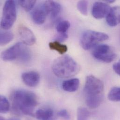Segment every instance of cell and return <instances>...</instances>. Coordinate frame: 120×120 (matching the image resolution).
Instances as JSON below:
<instances>
[{
	"mask_svg": "<svg viewBox=\"0 0 120 120\" xmlns=\"http://www.w3.org/2000/svg\"><path fill=\"white\" fill-rule=\"evenodd\" d=\"M10 101L13 112L18 115L33 116L34 109L38 103V97L34 93L23 89L14 91Z\"/></svg>",
	"mask_w": 120,
	"mask_h": 120,
	"instance_id": "6da1fadb",
	"label": "cell"
},
{
	"mask_svg": "<svg viewBox=\"0 0 120 120\" xmlns=\"http://www.w3.org/2000/svg\"><path fill=\"white\" fill-rule=\"evenodd\" d=\"M104 89V84L101 80L93 75L86 77L84 92L86 104L90 109H96L101 104Z\"/></svg>",
	"mask_w": 120,
	"mask_h": 120,
	"instance_id": "7a4b0ae2",
	"label": "cell"
},
{
	"mask_svg": "<svg viewBox=\"0 0 120 120\" xmlns=\"http://www.w3.org/2000/svg\"><path fill=\"white\" fill-rule=\"evenodd\" d=\"M52 70L57 77L68 78L76 75L80 71V67L70 56L64 55L58 58L53 62Z\"/></svg>",
	"mask_w": 120,
	"mask_h": 120,
	"instance_id": "3957f363",
	"label": "cell"
},
{
	"mask_svg": "<svg viewBox=\"0 0 120 120\" xmlns=\"http://www.w3.org/2000/svg\"><path fill=\"white\" fill-rule=\"evenodd\" d=\"M25 45L21 42L15 44L2 53L1 59L6 61L19 60L27 62L30 60L31 57V52Z\"/></svg>",
	"mask_w": 120,
	"mask_h": 120,
	"instance_id": "277c9868",
	"label": "cell"
},
{
	"mask_svg": "<svg viewBox=\"0 0 120 120\" xmlns=\"http://www.w3.org/2000/svg\"><path fill=\"white\" fill-rule=\"evenodd\" d=\"M109 38V36L105 33L94 30H87L82 34L80 42L81 46L84 50H88L98 43Z\"/></svg>",
	"mask_w": 120,
	"mask_h": 120,
	"instance_id": "5b68a950",
	"label": "cell"
},
{
	"mask_svg": "<svg viewBox=\"0 0 120 120\" xmlns=\"http://www.w3.org/2000/svg\"><path fill=\"white\" fill-rule=\"evenodd\" d=\"M16 18V9L14 0H7L4 5L0 25L5 30L11 28Z\"/></svg>",
	"mask_w": 120,
	"mask_h": 120,
	"instance_id": "8992f818",
	"label": "cell"
},
{
	"mask_svg": "<svg viewBox=\"0 0 120 120\" xmlns=\"http://www.w3.org/2000/svg\"><path fill=\"white\" fill-rule=\"evenodd\" d=\"M92 53L96 59L107 63L112 62L116 57V53L107 45H97L94 49Z\"/></svg>",
	"mask_w": 120,
	"mask_h": 120,
	"instance_id": "52a82bcc",
	"label": "cell"
},
{
	"mask_svg": "<svg viewBox=\"0 0 120 120\" xmlns=\"http://www.w3.org/2000/svg\"><path fill=\"white\" fill-rule=\"evenodd\" d=\"M108 4L102 2H95L92 7V14L96 19H99L104 18L108 15L112 9Z\"/></svg>",
	"mask_w": 120,
	"mask_h": 120,
	"instance_id": "ba28073f",
	"label": "cell"
},
{
	"mask_svg": "<svg viewBox=\"0 0 120 120\" xmlns=\"http://www.w3.org/2000/svg\"><path fill=\"white\" fill-rule=\"evenodd\" d=\"M20 38L22 43L27 45H32L36 42V38L33 32L27 27L20 25L18 29Z\"/></svg>",
	"mask_w": 120,
	"mask_h": 120,
	"instance_id": "9c48e42d",
	"label": "cell"
},
{
	"mask_svg": "<svg viewBox=\"0 0 120 120\" xmlns=\"http://www.w3.org/2000/svg\"><path fill=\"white\" fill-rule=\"evenodd\" d=\"M48 14L44 3L37 6L31 13V18L33 21L37 24L44 23Z\"/></svg>",
	"mask_w": 120,
	"mask_h": 120,
	"instance_id": "30bf717a",
	"label": "cell"
},
{
	"mask_svg": "<svg viewBox=\"0 0 120 120\" xmlns=\"http://www.w3.org/2000/svg\"><path fill=\"white\" fill-rule=\"evenodd\" d=\"M40 75L35 71H30L24 72L22 75V79L23 83L30 87H35L40 81Z\"/></svg>",
	"mask_w": 120,
	"mask_h": 120,
	"instance_id": "8fae6325",
	"label": "cell"
},
{
	"mask_svg": "<svg viewBox=\"0 0 120 120\" xmlns=\"http://www.w3.org/2000/svg\"><path fill=\"white\" fill-rule=\"evenodd\" d=\"M48 15H50L52 19L56 18L60 15L61 6L60 3L52 0H47L44 3Z\"/></svg>",
	"mask_w": 120,
	"mask_h": 120,
	"instance_id": "7c38bea8",
	"label": "cell"
},
{
	"mask_svg": "<svg viewBox=\"0 0 120 120\" xmlns=\"http://www.w3.org/2000/svg\"><path fill=\"white\" fill-rule=\"evenodd\" d=\"M79 80L77 78L71 79L63 82L62 87L63 89L68 92L76 91L79 86Z\"/></svg>",
	"mask_w": 120,
	"mask_h": 120,
	"instance_id": "4fadbf2b",
	"label": "cell"
},
{
	"mask_svg": "<svg viewBox=\"0 0 120 120\" xmlns=\"http://www.w3.org/2000/svg\"><path fill=\"white\" fill-rule=\"evenodd\" d=\"M35 116L39 120H54V112L50 108L39 109L36 112Z\"/></svg>",
	"mask_w": 120,
	"mask_h": 120,
	"instance_id": "5bb4252c",
	"label": "cell"
},
{
	"mask_svg": "<svg viewBox=\"0 0 120 120\" xmlns=\"http://www.w3.org/2000/svg\"><path fill=\"white\" fill-rule=\"evenodd\" d=\"M14 38L13 33L8 30H1L0 33V44L4 45L10 42Z\"/></svg>",
	"mask_w": 120,
	"mask_h": 120,
	"instance_id": "9a60e30c",
	"label": "cell"
},
{
	"mask_svg": "<svg viewBox=\"0 0 120 120\" xmlns=\"http://www.w3.org/2000/svg\"><path fill=\"white\" fill-rule=\"evenodd\" d=\"M49 46L51 50L58 52L60 54H64L68 50L67 46L66 45L61 44L60 42L57 41L50 43Z\"/></svg>",
	"mask_w": 120,
	"mask_h": 120,
	"instance_id": "2e32d148",
	"label": "cell"
},
{
	"mask_svg": "<svg viewBox=\"0 0 120 120\" xmlns=\"http://www.w3.org/2000/svg\"><path fill=\"white\" fill-rule=\"evenodd\" d=\"M116 8H112L106 16V21L108 24L111 27L116 26L119 22L118 18H117L116 15Z\"/></svg>",
	"mask_w": 120,
	"mask_h": 120,
	"instance_id": "e0dca14e",
	"label": "cell"
},
{
	"mask_svg": "<svg viewBox=\"0 0 120 120\" xmlns=\"http://www.w3.org/2000/svg\"><path fill=\"white\" fill-rule=\"evenodd\" d=\"M108 99L112 101H120V87H112L108 94Z\"/></svg>",
	"mask_w": 120,
	"mask_h": 120,
	"instance_id": "ac0fdd59",
	"label": "cell"
},
{
	"mask_svg": "<svg viewBox=\"0 0 120 120\" xmlns=\"http://www.w3.org/2000/svg\"><path fill=\"white\" fill-rule=\"evenodd\" d=\"M90 116L89 110L84 107H79L77 109V120H88Z\"/></svg>",
	"mask_w": 120,
	"mask_h": 120,
	"instance_id": "d6986e66",
	"label": "cell"
},
{
	"mask_svg": "<svg viewBox=\"0 0 120 120\" xmlns=\"http://www.w3.org/2000/svg\"><path fill=\"white\" fill-rule=\"evenodd\" d=\"M10 104L6 97L3 95L0 97V111L2 114H6L8 112Z\"/></svg>",
	"mask_w": 120,
	"mask_h": 120,
	"instance_id": "ffe728a7",
	"label": "cell"
},
{
	"mask_svg": "<svg viewBox=\"0 0 120 120\" xmlns=\"http://www.w3.org/2000/svg\"><path fill=\"white\" fill-rule=\"evenodd\" d=\"M18 3L26 11H29L33 8L36 3V0H21L18 1Z\"/></svg>",
	"mask_w": 120,
	"mask_h": 120,
	"instance_id": "44dd1931",
	"label": "cell"
},
{
	"mask_svg": "<svg viewBox=\"0 0 120 120\" xmlns=\"http://www.w3.org/2000/svg\"><path fill=\"white\" fill-rule=\"evenodd\" d=\"M70 27V23L68 21H62L58 24L56 29L59 33H66Z\"/></svg>",
	"mask_w": 120,
	"mask_h": 120,
	"instance_id": "7402d4cb",
	"label": "cell"
},
{
	"mask_svg": "<svg viewBox=\"0 0 120 120\" xmlns=\"http://www.w3.org/2000/svg\"><path fill=\"white\" fill-rule=\"evenodd\" d=\"M88 2L86 0H80L77 3L78 10L83 15H87Z\"/></svg>",
	"mask_w": 120,
	"mask_h": 120,
	"instance_id": "603a6c76",
	"label": "cell"
},
{
	"mask_svg": "<svg viewBox=\"0 0 120 120\" xmlns=\"http://www.w3.org/2000/svg\"><path fill=\"white\" fill-rule=\"evenodd\" d=\"M59 116L65 120H69L70 119V115L68 112L65 109H62L58 113Z\"/></svg>",
	"mask_w": 120,
	"mask_h": 120,
	"instance_id": "cb8c5ba5",
	"label": "cell"
},
{
	"mask_svg": "<svg viewBox=\"0 0 120 120\" xmlns=\"http://www.w3.org/2000/svg\"><path fill=\"white\" fill-rule=\"evenodd\" d=\"M68 38V35L66 33H59L56 37V41L59 42H63Z\"/></svg>",
	"mask_w": 120,
	"mask_h": 120,
	"instance_id": "d4e9b609",
	"label": "cell"
},
{
	"mask_svg": "<svg viewBox=\"0 0 120 120\" xmlns=\"http://www.w3.org/2000/svg\"><path fill=\"white\" fill-rule=\"evenodd\" d=\"M113 68L115 72L120 76V60L118 62L113 65Z\"/></svg>",
	"mask_w": 120,
	"mask_h": 120,
	"instance_id": "484cf974",
	"label": "cell"
},
{
	"mask_svg": "<svg viewBox=\"0 0 120 120\" xmlns=\"http://www.w3.org/2000/svg\"><path fill=\"white\" fill-rule=\"evenodd\" d=\"M106 2L108 3H113L115 1V0H106L105 1Z\"/></svg>",
	"mask_w": 120,
	"mask_h": 120,
	"instance_id": "4316f807",
	"label": "cell"
},
{
	"mask_svg": "<svg viewBox=\"0 0 120 120\" xmlns=\"http://www.w3.org/2000/svg\"><path fill=\"white\" fill-rule=\"evenodd\" d=\"M7 120H20L17 118H10L9 119Z\"/></svg>",
	"mask_w": 120,
	"mask_h": 120,
	"instance_id": "83f0119b",
	"label": "cell"
},
{
	"mask_svg": "<svg viewBox=\"0 0 120 120\" xmlns=\"http://www.w3.org/2000/svg\"><path fill=\"white\" fill-rule=\"evenodd\" d=\"M0 120H6L4 118H3L2 116H0Z\"/></svg>",
	"mask_w": 120,
	"mask_h": 120,
	"instance_id": "f1b7e54d",
	"label": "cell"
},
{
	"mask_svg": "<svg viewBox=\"0 0 120 120\" xmlns=\"http://www.w3.org/2000/svg\"><path fill=\"white\" fill-rule=\"evenodd\" d=\"M118 22H119V23H120V15L118 16Z\"/></svg>",
	"mask_w": 120,
	"mask_h": 120,
	"instance_id": "f546056e",
	"label": "cell"
}]
</instances>
